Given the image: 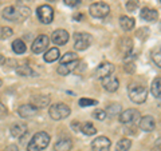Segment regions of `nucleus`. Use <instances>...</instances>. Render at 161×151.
<instances>
[{"label": "nucleus", "instance_id": "obj_1", "mask_svg": "<svg viewBox=\"0 0 161 151\" xmlns=\"http://www.w3.org/2000/svg\"><path fill=\"white\" fill-rule=\"evenodd\" d=\"M30 8L19 4L18 7L9 6L3 11V18L9 22H23L30 16Z\"/></svg>", "mask_w": 161, "mask_h": 151}, {"label": "nucleus", "instance_id": "obj_2", "mask_svg": "<svg viewBox=\"0 0 161 151\" xmlns=\"http://www.w3.org/2000/svg\"><path fill=\"white\" fill-rule=\"evenodd\" d=\"M50 143V135L44 131H39L32 137L27 144V151H42L48 146Z\"/></svg>", "mask_w": 161, "mask_h": 151}, {"label": "nucleus", "instance_id": "obj_3", "mask_svg": "<svg viewBox=\"0 0 161 151\" xmlns=\"http://www.w3.org/2000/svg\"><path fill=\"white\" fill-rule=\"evenodd\" d=\"M128 94H129L130 100L134 102V103H137V104L144 103L145 100H147V98H148L147 88H145L142 84H137V83H133V84L129 86Z\"/></svg>", "mask_w": 161, "mask_h": 151}, {"label": "nucleus", "instance_id": "obj_4", "mask_svg": "<svg viewBox=\"0 0 161 151\" xmlns=\"http://www.w3.org/2000/svg\"><path fill=\"white\" fill-rule=\"evenodd\" d=\"M70 112H71V110H70L69 106L64 104V103H55L53 106H50V108H48V115L54 120L66 119L70 115Z\"/></svg>", "mask_w": 161, "mask_h": 151}, {"label": "nucleus", "instance_id": "obj_5", "mask_svg": "<svg viewBox=\"0 0 161 151\" xmlns=\"http://www.w3.org/2000/svg\"><path fill=\"white\" fill-rule=\"evenodd\" d=\"M92 44V36L86 32H77L74 35V48L78 51H85Z\"/></svg>", "mask_w": 161, "mask_h": 151}, {"label": "nucleus", "instance_id": "obj_6", "mask_svg": "<svg viewBox=\"0 0 161 151\" xmlns=\"http://www.w3.org/2000/svg\"><path fill=\"white\" fill-rule=\"evenodd\" d=\"M90 15L93 18H97V19H103L106 18L109 12H110V7L108 6L106 3H102V2H98V3H94L90 6L89 8Z\"/></svg>", "mask_w": 161, "mask_h": 151}, {"label": "nucleus", "instance_id": "obj_7", "mask_svg": "<svg viewBox=\"0 0 161 151\" xmlns=\"http://www.w3.org/2000/svg\"><path fill=\"white\" fill-rule=\"evenodd\" d=\"M36 15H38V19L40 23L50 24L54 19V9L50 6H47V4H44V6H40L36 9Z\"/></svg>", "mask_w": 161, "mask_h": 151}, {"label": "nucleus", "instance_id": "obj_8", "mask_svg": "<svg viewBox=\"0 0 161 151\" xmlns=\"http://www.w3.org/2000/svg\"><path fill=\"white\" fill-rule=\"evenodd\" d=\"M140 119V112L134 108H128L119 114V122L124 124H136Z\"/></svg>", "mask_w": 161, "mask_h": 151}, {"label": "nucleus", "instance_id": "obj_9", "mask_svg": "<svg viewBox=\"0 0 161 151\" xmlns=\"http://www.w3.org/2000/svg\"><path fill=\"white\" fill-rule=\"evenodd\" d=\"M48 44H50V39L47 35H39V36L34 40L31 49L34 54H42L43 51L47 49Z\"/></svg>", "mask_w": 161, "mask_h": 151}, {"label": "nucleus", "instance_id": "obj_10", "mask_svg": "<svg viewBox=\"0 0 161 151\" xmlns=\"http://www.w3.org/2000/svg\"><path fill=\"white\" fill-rule=\"evenodd\" d=\"M113 71H114L113 64L109 63V62H103V63H101L97 68H95V78L103 79V78L109 76V75H112Z\"/></svg>", "mask_w": 161, "mask_h": 151}, {"label": "nucleus", "instance_id": "obj_11", "mask_svg": "<svg viewBox=\"0 0 161 151\" xmlns=\"http://www.w3.org/2000/svg\"><path fill=\"white\" fill-rule=\"evenodd\" d=\"M110 146H112V143H110L109 138L98 137L92 142V150L93 151H109Z\"/></svg>", "mask_w": 161, "mask_h": 151}, {"label": "nucleus", "instance_id": "obj_12", "mask_svg": "<svg viewBox=\"0 0 161 151\" xmlns=\"http://www.w3.org/2000/svg\"><path fill=\"white\" fill-rule=\"evenodd\" d=\"M101 82H102V87L106 90L108 92H115L119 87V82L118 79L115 76H112V75H109V76L101 79Z\"/></svg>", "mask_w": 161, "mask_h": 151}, {"label": "nucleus", "instance_id": "obj_13", "mask_svg": "<svg viewBox=\"0 0 161 151\" xmlns=\"http://www.w3.org/2000/svg\"><path fill=\"white\" fill-rule=\"evenodd\" d=\"M69 32L66 29H55L54 34H53V42L58 46H64L67 42H69Z\"/></svg>", "mask_w": 161, "mask_h": 151}, {"label": "nucleus", "instance_id": "obj_14", "mask_svg": "<svg viewBox=\"0 0 161 151\" xmlns=\"http://www.w3.org/2000/svg\"><path fill=\"white\" fill-rule=\"evenodd\" d=\"M26 134H28V130H27V124L23 123V122H16L11 126V135L15 138H23Z\"/></svg>", "mask_w": 161, "mask_h": 151}, {"label": "nucleus", "instance_id": "obj_15", "mask_svg": "<svg viewBox=\"0 0 161 151\" xmlns=\"http://www.w3.org/2000/svg\"><path fill=\"white\" fill-rule=\"evenodd\" d=\"M38 110L39 108H36L31 103L30 104H23V106H20V107L18 108V114L22 118H31V117H35V115L38 114Z\"/></svg>", "mask_w": 161, "mask_h": 151}, {"label": "nucleus", "instance_id": "obj_16", "mask_svg": "<svg viewBox=\"0 0 161 151\" xmlns=\"http://www.w3.org/2000/svg\"><path fill=\"white\" fill-rule=\"evenodd\" d=\"M156 127V120L153 117H150V115H147V117H142L140 118V128L142 130V131H147V133H150L153 131Z\"/></svg>", "mask_w": 161, "mask_h": 151}, {"label": "nucleus", "instance_id": "obj_17", "mask_svg": "<svg viewBox=\"0 0 161 151\" xmlns=\"http://www.w3.org/2000/svg\"><path fill=\"white\" fill-rule=\"evenodd\" d=\"M140 16L142 20H145V22L152 23V22H156V20L158 19V12L156 11V9L150 8V7H144L140 12Z\"/></svg>", "mask_w": 161, "mask_h": 151}, {"label": "nucleus", "instance_id": "obj_18", "mask_svg": "<svg viewBox=\"0 0 161 151\" xmlns=\"http://www.w3.org/2000/svg\"><path fill=\"white\" fill-rule=\"evenodd\" d=\"M51 99L47 95H36V96H32L31 99V104L35 106L36 108H44V107H48Z\"/></svg>", "mask_w": 161, "mask_h": 151}, {"label": "nucleus", "instance_id": "obj_19", "mask_svg": "<svg viewBox=\"0 0 161 151\" xmlns=\"http://www.w3.org/2000/svg\"><path fill=\"white\" fill-rule=\"evenodd\" d=\"M78 64H79V59L78 60H74V62H70V63H63V64H60V66L58 67V74L60 75H69L70 72H73L75 68L78 67Z\"/></svg>", "mask_w": 161, "mask_h": 151}, {"label": "nucleus", "instance_id": "obj_20", "mask_svg": "<svg viewBox=\"0 0 161 151\" xmlns=\"http://www.w3.org/2000/svg\"><path fill=\"white\" fill-rule=\"evenodd\" d=\"M71 146H73L71 139L63 138V139H59L58 142L54 144V150L55 151H70Z\"/></svg>", "mask_w": 161, "mask_h": 151}, {"label": "nucleus", "instance_id": "obj_21", "mask_svg": "<svg viewBox=\"0 0 161 151\" xmlns=\"http://www.w3.org/2000/svg\"><path fill=\"white\" fill-rule=\"evenodd\" d=\"M119 24L122 29L125 31H130V29H133L134 26H136V22L133 18H129V16H121L119 18Z\"/></svg>", "mask_w": 161, "mask_h": 151}, {"label": "nucleus", "instance_id": "obj_22", "mask_svg": "<svg viewBox=\"0 0 161 151\" xmlns=\"http://www.w3.org/2000/svg\"><path fill=\"white\" fill-rule=\"evenodd\" d=\"M59 55H60V52H59V49L57 47L50 48L48 51L44 54V60H46L47 63H53V62H55V60L59 59Z\"/></svg>", "mask_w": 161, "mask_h": 151}, {"label": "nucleus", "instance_id": "obj_23", "mask_svg": "<svg viewBox=\"0 0 161 151\" xmlns=\"http://www.w3.org/2000/svg\"><path fill=\"white\" fill-rule=\"evenodd\" d=\"M150 91L154 98H161V78H156L152 86H150Z\"/></svg>", "mask_w": 161, "mask_h": 151}, {"label": "nucleus", "instance_id": "obj_24", "mask_svg": "<svg viewBox=\"0 0 161 151\" xmlns=\"http://www.w3.org/2000/svg\"><path fill=\"white\" fill-rule=\"evenodd\" d=\"M12 49H14V52L15 54H18V55H22L26 52V44H24V42L22 39H16V40H14V43H12Z\"/></svg>", "mask_w": 161, "mask_h": 151}, {"label": "nucleus", "instance_id": "obj_25", "mask_svg": "<svg viewBox=\"0 0 161 151\" xmlns=\"http://www.w3.org/2000/svg\"><path fill=\"white\" fill-rule=\"evenodd\" d=\"M133 42L130 40L129 38H125L124 40H121V51L124 52V56H126V55H129L130 52H132V49H133Z\"/></svg>", "mask_w": 161, "mask_h": 151}, {"label": "nucleus", "instance_id": "obj_26", "mask_svg": "<svg viewBox=\"0 0 161 151\" xmlns=\"http://www.w3.org/2000/svg\"><path fill=\"white\" fill-rule=\"evenodd\" d=\"M80 133H83L85 135H95V133H97V130H95L94 124L90 123V122H86L83 124H80V128H79Z\"/></svg>", "mask_w": 161, "mask_h": 151}, {"label": "nucleus", "instance_id": "obj_27", "mask_svg": "<svg viewBox=\"0 0 161 151\" xmlns=\"http://www.w3.org/2000/svg\"><path fill=\"white\" fill-rule=\"evenodd\" d=\"M16 74L20 75V76H31V75H34V71L27 64H22V66L16 67Z\"/></svg>", "mask_w": 161, "mask_h": 151}, {"label": "nucleus", "instance_id": "obj_28", "mask_svg": "<svg viewBox=\"0 0 161 151\" xmlns=\"http://www.w3.org/2000/svg\"><path fill=\"white\" fill-rule=\"evenodd\" d=\"M132 146V142L128 139V138H122L118 140L117 146H115V151H128Z\"/></svg>", "mask_w": 161, "mask_h": 151}, {"label": "nucleus", "instance_id": "obj_29", "mask_svg": "<svg viewBox=\"0 0 161 151\" xmlns=\"http://www.w3.org/2000/svg\"><path fill=\"white\" fill-rule=\"evenodd\" d=\"M152 59H153V62L156 63V66H158L161 68V46L156 47L152 51Z\"/></svg>", "mask_w": 161, "mask_h": 151}, {"label": "nucleus", "instance_id": "obj_30", "mask_svg": "<svg viewBox=\"0 0 161 151\" xmlns=\"http://www.w3.org/2000/svg\"><path fill=\"white\" fill-rule=\"evenodd\" d=\"M105 111H106V114L112 115V117H114V115H117L118 112H119V114L122 112V111H121V104H118V103L109 104V106H108V108L105 110Z\"/></svg>", "mask_w": 161, "mask_h": 151}, {"label": "nucleus", "instance_id": "obj_31", "mask_svg": "<svg viewBox=\"0 0 161 151\" xmlns=\"http://www.w3.org/2000/svg\"><path fill=\"white\" fill-rule=\"evenodd\" d=\"M74 60H78V55L75 52H67V54H64L63 56L60 58V64L70 63V62H74Z\"/></svg>", "mask_w": 161, "mask_h": 151}, {"label": "nucleus", "instance_id": "obj_32", "mask_svg": "<svg viewBox=\"0 0 161 151\" xmlns=\"http://www.w3.org/2000/svg\"><path fill=\"white\" fill-rule=\"evenodd\" d=\"M12 34H14V31H12L11 27H2L0 28V39H3V40L11 38Z\"/></svg>", "mask_w": 161, "mask_h": 151}, {"label": "nucleus", "instance_id": "obj_33", "mask_svg": "<svg viewBox=\"0 0 161 151\" xmlns=\"http://www.w3.org/2000/svg\"><path fill=\"white\" fill-rule=\"evenodd\" d=\"M138 7H140V2H138V0H128V2H126V9L129 12H134Z\"/></svg>", "mask_w": 161, "mask_h": 151}, {"label": "nucleus", "instance_id": "obj_34", "mask_svg": "<svg viewBox=\"0 0 161 151\" xmlns=\"http://www.w3.org/2000/svg\"><path fill=\"white\" fill-rule=\"evenodd\" d=\"M97 100L94 99H89V98H80L79 99V106L80 107H87V106H95Z\"/></svg>", "mask_w": 161, "mask_h": 151}, {"label": "nucleus", "instance_id": "obj_35", "mask_svg": "<svg viewBox=\"0 0 161 151\" xmlns=\"http://www.w3.org/2000/svg\"><path fill=\"white\" fill-rule=\"evenodd\" d=\"M93 117H94L95 119H98V120H105V119H106V117H108V114H106V111H105V110L98 108V110H95V111H94Z\"/></svg>", "mask_w": 161, "mask_h": 151}, {"label": "nucleus", "instance_id": "obj_36", "mask_svg": "<svg viewBox=\"0 0 161 151\" xmlns=\"http://www.w3.org/2000/svg\"><path fill=\"white\" fill-rule=\"evenodd\" d=\"M63 2L69 7H77V6H79V4H80L82 0H63Z\"/></svg>", "mask_w": 161, "mask_h": 151}, {"label": "nucleus", "instance_id": "obj_37", "mask_svg": "<svg viewBox=\"0 0 161 151\" xmlns=\"http://www.w3.org/2000/svg\"><path fill=\"white\" fill-rule=\"evenodd\" d=\"M7 112H8V111H7V107H6V106L0 104V119L6 117V115H7Z\"/></svg>", "mask_w": 161, "mask_h": 151}, {"label": "nucleus", "instance_id": "obj_38", "mask_svg": "<svg viewBox=\"0 0 161 151\" xmlns=\"http://www.w3.org/2000/svg\"><path fill=\"white\" fill-rule=\"evenodd\" d=\"M6 151H19V148L16 147V144H9L6 148Z\"/></svg>", "mask_w": 161, "mask_h": 151}, {"label": "nucleus", "instance_id": "obj_39", "mask_svg": "<svg viewBox=\"0 0 161 151\" xmlns=\"http://www.w3.org/2000/svg\"><path fill=\"white\" fill-rule=\"evenodd\" d=\"M4 63H6V58H4V56H2V55H0V66H3Z\"/></svg>", "mask_w": 161, "mask_h": 151}, {"label": "nucleus", "instance_id": "obj_40", "mask_svg": "<svg viewBox=\"0 0 161 151\" xmlns=\"http://www.w3.org/2000/svg\"><path fill=\"white\" fill-rule=\"evenodd\" d=\"M74 19H83V15L82 13H77V15H74Z\"/></svg>", "mask_w": 161, "mask_h": 151}, {"label": "nucleus", "instance_id": "obj_41", "mask_svg": "<svg viewBox=\"0 0 161 151\" xmlns=\"http://www.w3.org/2000/svg\"><path fill=\"white\" fill-rule=\"evenodd\" d=\"M2 84H3V82H2V79H0V87H2Z\"/></svg>", "mask_w": 161, "mask_h": 151}, {"label": "nucleus", "instance_id": "obj_42", "mask_svg": "<svg viewBox=\"0 0 161 151\" xmlns=\"http://www.w3.org/2000/svg\"><path fill=\"white\" fill-rule=\"evenodd\" d=\"M47 2H55V0H47Z\"/></svg>", "mask_w": 161, "mask_h": 151}, {"label": "nucleus", "instance_id": "obj_43", "mask_svg": "<svg viewBox=\"0 0 161 151\" xmlns=\"http://www.w3.org/2000/svg\"><path fill=\"white\" fill-rule=\"evenodd\" d=\"M160 2H161V0H160Z\"/></svg>", "mask_w": 161, "mask_h": 151}]
</instances>
